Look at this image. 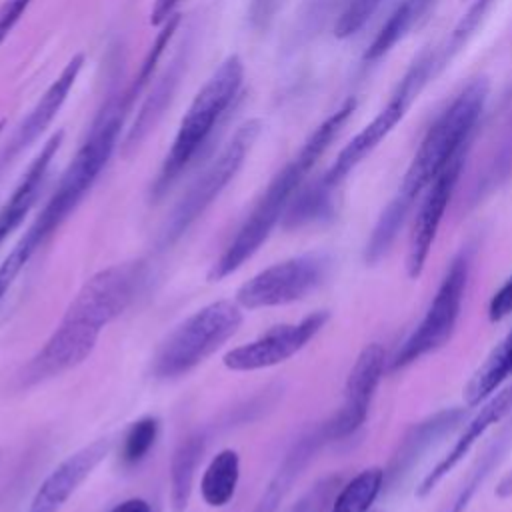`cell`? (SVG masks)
Returning <instances> with one entry per match:
<instances>
[{"label": "cell", "instance_id": "1", "mask_svg": "<svg viewBox=\"0 0 512 512\" xmlns=\"http://www.w3.org/2000/svg\"><path fill=\"white\" fill-rule=\"evenodd\" d=\"M142 260L112 264L90 276L68 304L44 346L20 372V384L32 386L82 364L104 330L118 318L144 284Z\"/></svg>", "mask_w": 512, "mask_h": 512}, {"label": "cell", "instance_id": "2", "mask_svg": "<svg viewBox=\"0 0 512 512\" xmlns=\"http://www.w3.org/2000/svg\"><path fill=\"white\" fill-rule=\"evenodd\" d=\"M486 96V78L472 80L428 126L396 194L384 206L370 232L364 246V262L368 266L378 264L388 254L410 210L432 180L450 164L452 158L464 150H470Z\"/></svg>", "mask_w": 512, "mask_h": 512}, {"label": "cell", "instance_id": "3", "mask_svg": "<svg viewBox=\"0 0 512 512\" xmlns=\"http://www.w3.org/2000/svg\"><path fill=\"white\" fill-rule=\"evenodd\" d=\"M132 106L126 104L122 94L106 102V106L94 118L88 136L80 144L76 156L62 172L56 190L16 242L12 252L0 264V300L14 284L16 276L30 262V258L52 238V234L64 224V220L76 210L82 198L88 194L100 172L106 168L110 156L116 150L118 136Z\"/></svg>", "mask_w": 512, "mask_h": 512}, {"label": "cell", "instance_id": "4", "mask_svg": "<svg viewBox=\"0 0 512 512\" xmlns=\"http://www.w3.org/2000/svg\"><path fill=\"white\" fill-rule=\"evenodd\" d=\"M356 108V100H344L328 118H324L304 140L300 150L290 158L268 182L266 190L252 206L250 214L238 228L236 236L224 248L220 258L212 264L208 272L210 282H220L222 278L236 272L246 260H250L260 246L268 240L276 224L284 218L290 202L302 188L306 176L320 160V156L330 148V144L338 138L344 124L350 120Z\"/></svg>", "mask_w": 512, "mask_h": 512}, {"label": "cell", "instance_id": "5", "mask_svg": "<svg viewBox=\"0 0 512 512\" xmlns=\"http://www.w3.org/2000/svg\"><path fill=\"white\" fill-rule=\"evenodd\" d=\"M242 82L244 64L236 54H232L198 90L184 118L180 120L172 146L152 184V198H162L212 140L214 130L238 98Z\"/></svg>", "mask_w": 512, "mask_h": 512}, {"label": "cell", "instance_id": "6", "mask_svg": "<svg viewBox=\"0 0 512 512\" xmlns=\"http://www.w3.org/2000/svg\"><path fill=\"white\" fill-rule=\"evenodd\" d=\"M242 318V306L236 300L202 306L160 342L150 364L152 376L172 380L188 374L238 332Z\"/></svg>", "mask_w": 512, "mask_h": 512}, {"label": "cell", "instance_id": "7", "mask_svg": "<svg viewBox=\"0 0 512 512\" xmlns=\"http://www.w3.org/2000/svg\"><path fill=\"white\" fill-rule=\"evenodd\" d=\"M438 74V48L426 46L410 62L396 88L392 90L388 102L378 110V114L340 150L332 166L318 178V182L336 192V188L346 180V176L366 160L382 140L396 128V124L406 116L412 102L424 90V86Z\"/></svg>", "mask_w": 512, "mask_h": 512}, {"label": "cell", "instance_id": "8", "mask_svg": "<svg viewBox=\"0 0 512 512\" xmlns=\"http://www.w3.org/2000/svg\"><path fill=\"white\" fill-rule=\"evenodd\" d=\"M472 246L466 244L460 252L450 260L440 286L424 312L418 326L410 332V336L400 344L396 354L390 360L392 370L406 368L408 364L420 360L422 356L444 346L456 330L470 270H472Z\"/></svg>", "mask_w": 512, "mask_h": 512}, {"label": "cell", "instance_id": "9", "mask_svg": "<svg viewBox=\"0 0 512 512\" xmlns=\"http://www.w3.org/2000/svg\"><path fill=\"white\" fill-rule=\"evenodd\" d=\"M258 134H260V120H248L242 126H238V130L220 150V154L208 164V168L196 178V182L174 206L160 234L162 248L172 246L220 196V192L230 184V180L242 168Z\"/></svg>", "mask_w": 512, "mask_h": 512}, {"label": "cell", "instance_id": "10", "mask_svg": "<svg viewBox=\"0 0 512 512\" xmlns=\"http://www.w3.org/2000/svg\"><path fill=\"white\" fill-rule=\"evenodd\" d=\"M328 268L330 258L322 252L292 256L246 280L236 290V302L246 310L298 302L324 282Z\"/></svg>", "mask_w": 512, "mask_h": 512}, {"label": "cell", "instance_id": "11", "mask_svg": "<svg viewBox=\"0 0 512 512\" xmlns=\"http://www.w3.org/2000/svg\"><path fill=\"white\" fill-rule=\"evenodd\" d=\"M328 310H316L292 324H280L262 336L224 354V366L234 372H252L286 362L298 354L328 322Z\"/></svg>", "mask_w": 512, "mask_h": 512}, {"label": "cell", "instance_id": "12", "mask_svg": "<svg viewBox=\"0 0 512 512\" xmlns=\"http://www.w3.org/2000/svg\"><path fill=\"white\" fill-rule=\"evenodd\" d=\"M386 370V352L378 342H370L358 354L344 384L342 406L332 418L322 422L330 442L354 436L366 422L374 394Z\"/></svg>", "mask_w": 512, "mask_h": 512}, {"label": "cell", "instance_id": "13", "mask_svg": "<svg viewBox=\"0 0 512 512\" xmlns=\"http://www.w3.org/2000/svg\"><path fill=\"white\" fill-rule=\"evenodd\" d=\"M468 158V150L460 152L450 164L432 180V184L424 190L420 206L416 210V218L410 232L408 254H406V274L410 280H418L424 272L426 260L430 256L432 244L436 240L438 228L442 224L446 206L454 194V188L460 180L464 162Z\"/></svg>", "mask_w": 512, "mask_h": 512}, {"label": "cell", "instance_id": "14", "mask_svg": "<svg viewBox=\"0 0 512 512\" xmlns=\"http://www.w3.org/2000/svg\"><path fill=\"white\" fill-rule=\"evenodd\" d=\"M466 418V408H444L420 422L412 424L398 446L394 448L388 466L384 468V486L396 488L414 470L422 456L440 442V438L454 432Z\"/></svg>", "mask_w": 512, "mask_h": 512}, {"label": "cell", "instance_id": "15", "mask_svg": "<svg viewBox=\"0 0 512 512\" xmlns=\"http://www.w3.org/2000/svg\"><path fill=\"white\" fill-rule=\"evenodd\" d=\"M110 450L108 438H98L66 456L38 486L28 512H60L78 486L94 472Z\"/></svg>", "mask_w": 512, "mask_h": 512}, {"label": "cell", "instance_id": "16", "mask_svg": "<svg viewBox=\"0 0 512 512\" xmlns=\"http://www.w3.org/2000/svg\"><path fill=\"white\" fill-rule=\"evenodd\" d=\"M508 414H512V382L498 388L496 396H490L480 404V410L466 422L462 434L446 452V456H442L434 464V468L420 480L416 488V496L418 498L428 496L442 482V478L448 472H452L458 466V462L474 448V444L488 432V428L502 422Z\"/></svg>", "mask_w": 512, "mask_h": 512}, {"label": "cell", "instance_id": "17", "mask_svg": "<svg viewBox=\"0 0 512 512\" xmlns=\"http://www.w3.org/2000/svg\"><path fill=\"white\" fill-rule=\"evenodd\" d=\"M84 66V54H76L68 60V64L62 68L58 78L46 88V92L40 96V100L34 104V108L28 112V116L20 122L16 128L8 148L0 156V168L12 162L22 150H26L54 120V116L60 112L62 104L66 102L72 86L76 84V78Z\"/></svg>", "mask_w": 512, "mask_h": 512}, {"label": "cell", "instance_id": "18", "mask_svg": "<svg viewBox=\"0 0 512 512\" xmlns=\"http://www.w3.org/2000/svg\"><path fill=\"white\" fill-rule=\"evenodd\" d=\"M62 138H64V132H56L48 138V142L40 148V152L28 164L26 172L18 180V184L12 190V194L8 196V200L2 204V208H0V246L24 222V218L32 210V206L42 190V184L46 180L48 168L62 144Z\"/></svg>", "mask_w": 512, "mask_h": 512}, {"label": "cell", "instance_id": "19", "mask_svg": "<svg viewBox=\"0 0 512 512\" xmlns=\"http://www.w3.org/2000/svg\"><path fill=\"white\" fill-rule=\"evenodd\" d=\"M326 442H328V438H326L322 424L316 426L314 430H308L306 434H302L284 454L280 466L276 468L274 476L266 484V488L260 494L252 512H276L280 502L284 500L286 492L290 490V486L296 482V478L302 474V470L310 464L314 454Z\"/></svg>", "mask_w": 512, "mask_h": 512}, {"label": "cell", "instance_id": "20", "mask_svg": "<svg viewBox=\"0 0 512 512\" xmlns=\"http://www.w3.org/2000/svg\"><path fill=\"white\" fill-rule=\"evenodd\" d=\"M512 378V328L504 338L490 350L484 362L470 376L462 388V398L468 408L480 406L498 388H502Z\"/></svg>", "mask_w": 512, "mask_h": 512}, {"label": "cell", "instance_id": "21", "mask_svg": "<svg viewBox=\"0 0 512 512\" xmlns=\"http://www.w3.org/2000/svg\"><path fill=\"white\" fill-rule=\"evenodd\" d=\"M184 66H186V56L184 52H180L170 68L160 76V80L154 84L150 96L144 100V104L140 106L138 114H136V120L132 122V126L128 128V134L124 138V150H132L136 148L144 138L146 134L156 126V122L160 120V116L164 114L166 106L170 104L172 96H174V90L182 78V72H184Z\"/></svg>", "mask_w": 512, "mask_h": 512}, {"label": "cell", "instance_id": "22", "mask_svg": "<svg viewBox=\"0 0 512 512\" xmlns=\"http://www.w3.org/2000/svg\"><path fill=\"white\" fill-rule=\"evenodd\" d=\"M206 434L196 430L180 440L170 460V508L184 512L192 494L194 476L206 450Z\"/></svg>", "mask_w": 512, "mask_h": 512}, {"label": "cell", "instance_id": "23", "mask_svg": "<svg viewBox=\"0 0 512 512\" xmlns=\"http://www.w3.org/2000/svg\"><path fill=\"white\" fill-rule=\"evenodd\" d=\"M512 446V418L504 428L496 434V438L488 444V448L482 452V456L476 460V464L470 468L464 482L454 492L452 500L440 510V512H466L468 504L476 496V492L482 488L486 478L494 472V468L504 460L506 452Z\"/></svg>", "mask_w": 512, "mask_h": 512}, {"label": "cell", "instance_id": "24", "mask_svg": "<svg viewBox=\"0 0 512 512\" xmlns=\"http://www.w3.org/2000/svg\"><path fill=\"white\" fill-rule=\"evenodd\" d=\"M436 0H400L390 16L384 20L380 30L376 32L374 40L366 48L362 60L368 64L378 62L386 56L412 28L422 20V16L430 10Z\"/></svg>", "mask_w": 512, "mask_h": 512}, {"label": "cell", "instance_id": "25", "mask_svg": "<svg viewBox=\"0 0 512 512\" xmlns=\"http://www.w3.org/2000/svg\"><path fill=\"white\" fill-rule=\"evenodd\" d=\"M240 456L232 448L220 450L206 466L200 478L202 500L212 508L226 506L238 488Z\"/></svg>", "mask_w": 512, "mask_h": 512}, {"label": "cell", "instance_id": "26", "mask_svg": "<svg viewBox=\"0 0 512 512\" xmlns=\"http://www.w3.org/2000/svg\"><path fill=\"white\" fill-rule=\"evenodd\" d=\"M384 488V468L372 466L358 472L334 496L330 512H368Z\"/></svg>", "mask_w": 512, "mask_h": 512}, {"label": "cell", "instance_id": "27", "mask_svg": "<svg viewBox=\"0 0 512 512\" xmlns=\"http://www.w3.org/2000/svg\"><path fill=\"white\" fill-rule=\"evenodd\" d=\"M334 212V192L324 188L318 180L300 188L284 214L286 228H298L330 218Z\"/></svg>", "mask_w": 512, "mask_h": 512}, {"label": "cell", "instance_id": "28", "mask_svg": "<svg viewBox=\"0 0 512 512\" xmlns=\"http://www.w3.org/2000/svg\"><path fill=\"white\" fill-rule=\"evenodd\" d=\"M496 0H474L468 10L462 14L458 24L454 26L450 38L442 48H438V72L446 68V64L466 46L470 36L476 32V28L482 24L486 12L492 8Z\"/></svg>", "mask_w": 512, "mask_h": 512}, {"label": "cell", "instance_id": "29", "mask_svg": "<svg viewBox=\"0 0 512 512\" xmlns=\"http://www.w3.org/2000/svg\"><path fill=\"white\" fill-rule=\"evenodd\" d=\"M158 430H160V422L156 416H144L132 422L122 440V454H120L122 462L128 466L142 462L146 454L152 450V446L156 444Z\"/></svg>", "mask_w": 512, "mask_h": 512}, {"label": "cell", "instance_id": "30", "mask_svg": "<svg viewBox=\"0 0 512 512\" xmlns=\"http://www.w3.org/2000/svg\"><path fill=\"white\" fill-rule=\"evenodd\" d=\"M380 4L382 0H348L336 20L334 34L338 38H350L368 22V18L380 8Z\"/></svg>", "mask_w": 512, "mask_h": 512}, {"label": "cell", "instance_id": "31", "mask_svg": "<svg viewBox=\"0 0 512 512\" xmlns=\"http://www.w3.org/2000/svg\"><path fill=\"white\" fill-rule=\"evenodd\" d=\"M338 490H340L338 476L322 478L296 502L292 512H324L328 506H332Z\"/></svg>", "mask_w": 512, "mask_h": 512}, {"label": "cell", "instance_id": "32", "mask_svg": "<svg viewBox=\"0 0 512 512\" xmlns=\"http://www.w3.org/2000/svg\"><path fill=\"white\" fill-rule=\"evenodd\" d=\"M512 314V276L492 294L488 302V318L490 322H500Z\"/></svg>", "mask_w": 512, "mask_h": 512}, {"label": "cell", "instance_id": "33", "mask_svg": "<svg viewBox=\"0 0 512 512\" xmlns=\"http://www.w3.org/2000/svg\"><path fill=\"white\" fill-rule=\"evenodd\" d=\"M32 0H4L0 6V44L18 24Z\"/></svg>", "mask_w": 512, "mask_h": 512}, {"label": "cell", "instance_id": "34", "mask_svg": "<svg viewBox=\"0 0 512 512\" xmlns=\"http://www.w3.org/2000/svg\"><path fill=\"white\" fill-rule=\"evenodd\" d=\"M278 6V0H252L250 4V20L254 26H266L272 18L274 10Z\"/></svg>", "mask_w": 512, "mask_h": 512}, {"label": "cell", "instance_id": "35", "mask_svg": "<svg viewBox=\"0 0 512 512\" xmlns=\"http://www.w3.org/2000/svg\"><path fill=\"white\" fill-rule=\"evenodd\" d=\"M180 4V0H156L150 12V22L154 26H162L172 14H176V6Z\"/></svg>", "mask_w": 512, "mask_h": 512}, {"label": "cell", "instance_id": "36", "mask_svg": "<svg viewBox=\"0 0 512 512\" xmlns=\"http://www.w3.org/2000/svg\"><path fill=\"white\" fill-rule=\"evenodd\" d=\"M110 512H152V506L144 498H128L116 504Z\"/></svg>", "mask_w": 512, "mask_h": 512}, {"label": "cell", "instance_id": "37", "mask_svg": "<svg viewBox=\"0 0 512 512\" xmlns=\"http://www.w3.org/2000/svg\"><path fill=\"white\" fill-rule=\"evenodd\" d=\"M496 496L498 498H512V470L498 482Z\"/></svg>", "mask_w": 512, "mask_h": 512}, {"label": "cell", "instance_id": "38", "mask_svg": "<svg viewBox=\"0 0 512 512\" xmlns=\"http://www.w3.org/2000/svg\"><path fill=\"white\" fill-rule=\"evenodd\" d=\"M2 126H4V122H0V130H2Z\"/></svg>", "mask_w": 512, "mask_h": 512}]
</instances>
